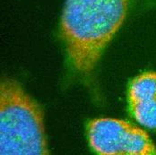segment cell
<instances>
[{"label": "cell", "mask_w": 156, "mask_h": 155, "mask_svg": "<svg viewBox=\"0 0 156 155\" xmlns=\"http://www.w3.org/2000/svg\"><path fill=\"white\" fill-rule=\"evenodd\" d=\"M90 147L101 155H154L156 147L148 134L124 120L97 118L89 122Z\"/></svg>", "instance_id": "3"}, {"label": "cell", "mask_w": 156, "mask_h": 155, "mask_svg": "<svg viewBox=\"0 0 156 155\" xmlns=\"http://www.w3.org/2000/svg\"><path fill=\"white\" fill-rule=\"evenodd\" d=\"M156 98V73L146 72L134 78L128 87V104Z\"/></svg>", "instance_id": "4"}, {"label": "cell", "mask_w": 156, "mask_h": 155, "mask_svg": "<svg viewBox=\"0 0 156 155\" xmlns=\"http://www.w3.org/2000/svg\"><path fill=\"white\" fill-rule=\"evenodd\" d=\"M134 118L149 129H156V98L129 104Z\"/></svg>", "instance_id": "5"}, {"label": "cell", "mask_w": 156, "mask_h": 155, "mask_svg": "<svg viewBox=\"0 0 156 155\" xmlns=\"http://www.w3.org/2000/svg\"><path fill=\"white\" fill-rule=\"evenodd\" d=\"M0 154H48L42 109L13 79L0 85Z\"/></svg>", "instance_id": "2"}, {"label": "cell", "mask_w": 156, "mask_h": 155, "mask_svg": "<svg viewBox=\"0 0 156 155\" xmlns=\"http://www.w3.org/2000/svg\"><path fill=\"white\" fill-rule=\"evenodd\" d=\"M142 3L156 0H66L59 29L73 70L91 74L132 9Z\"/></svg>", "instance_id": "1"}]
</instances>
